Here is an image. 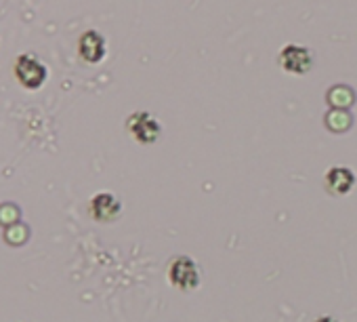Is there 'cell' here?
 Instances as JSON below:
<instances>
[{
	"instance_id": "1",
	"label": "cell",
	"mask_w": 357,
	"mask_h": 322,
	"mask_svg": "<svg viewBox=\"0 0 357 322\" xmlns=\"http://www.w3.org/2000/svg\"><path fill=\"white\" fill-rule=\"evenodd\" d=\"M13 74L17 78V82L28 89V91H38L45 87L47 78H49V68L43 64L40 57H36L34 53H22L15 59L13 66Z\"/></svg>"
},
{
	"instance_id": "2",
	"label": "cell",
	"mask_w": 357,
	"mask_h": 322,
	"mask_svg": "<svg viewBox=\"0 0 357 322\" xmlns=\"http://www.w3.org/2000/svg\"><path fill=\"white\" fill-rule=\"evenodd\" d=\"M200 280H202L200 268H198V263L192 257L178 255V257H174L168 263V282L174 288L183 291V293H190V291L200 286Z\"/></svg>"
},
{
	"instance_id": "3",
	"label": "cell",
	"mask_w": 357,
	"mask_h": 322,
	"mask_svg": "<svg viewBox=\"0 0 357 322\" xmlns=\"http://www.w3.org/2000/svg\"><path fill=\"white\" fill-rule=\"evenodd\" d=\"M126 131L141 145H151L162 135V126L158 118L149 112H132L126 118Z\"/></svg>"
},
{
	"instance_id": "4",
	"label": "cell",
	"mask_w": 357,
	"mask_h": 322,
	"mask_svg": "<svg viewBox=\"0 0 357 322\" xmlns=\"http://www.w3.org/2000/svg\"><path fill=\"white\" fill-rule=\"evenodd\" d=\"M278 64H280V68L284 72L301 76V74H307L313 68V55H311V51L307 47L292 43V45H286L280 51Z\"/></svg>"
},
{
	"instance_id": "5",
	"label": "cell",
	"mask_w": 357,
	"mask_h": 322,
	"mask_svg": "<svg viewBox=\"0 0 357 322\" xmlns=\"http://www.w3.org/2000/svg\"><path fill=\"white\" fill-rule=\"evenodd\" d=\"M89 213L95 221L101 224H112L120 217L122 213V203L116 194L112 192H97L91 203H89Z\"/></svg>"
},
{
	"instance_id": "6",
	"label": "cell",
	"mask_w": 357,
	"mask_h": 322,
	"mask_svg": "<svg viewBox=\"0 0 357 322\" xmlns=\"http://www.w3.org/2000/svg\"><path fill=\"white\" fill-rule=\"evenodd\" d=\"M78 53L86 64H101L107 55V43L103 34L97 30H86L78 41Z\"/></svg>"
},
{
	"instance_id": "7",
	"label": "cell",
	"mask_w": 357,
	"mask_h": 322,
	"mask_svg": "<svg viewBox=\"0 0 357 322\" xmlns=\"http://www.w3.org/2000/svg\"><path fill=\"white\" fill-rule=\"evenodd\" d=\"M324 184H326V190L332 194V196H344L349 194L355 184H357V175L355 171H351L349 167H332L326 177H324Z\"/></svg>"
},
{
	"instance_id": "8",
	"label": "cell",
	"mask_w": 357,
	"mask_h": 322,
	"mask_svg": "<svg viewBox=\"0 0 357 322\" xmlns=\"http://www.w3.org/2000/svg\"><path fill=\"white\" fill-rule=\"evenodd\" d=\"M313 322H338V320L334 316H317Z\"/></svg>"
}]
</instances>
